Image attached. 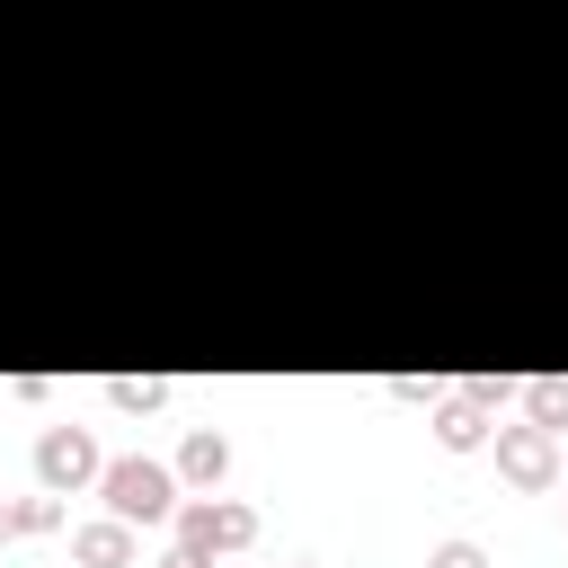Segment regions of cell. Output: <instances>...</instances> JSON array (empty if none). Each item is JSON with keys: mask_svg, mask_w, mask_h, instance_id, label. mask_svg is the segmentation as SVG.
I'll return each instance as SVG.
<instances>
[{"mask_svg": "<svg viewBox=\"0 0 568 568\" xmlns=\"http://www.w3.org/2000/svg\"><path fill=\"white\" fill-rule=\"evenodd\" d=\"M62 524V497H0V541H27V532H53Z\"/></svg>", "mask_w": 568, "mask_h": 568, "instance_id": "cell-8", "label": "cell"}, {"mask_svg": "<svg viewBox=\"0 0 568 568\" xmlns=\"http://www.w3.org/2000/svg\"><path fill=\"white\" fill-rule=\"evenodd\" d=\"M98 488H106V506H115L124 524H169V515H178V470H169V462L124 453V462L98 470Z\"/></svg>", "mask_w": 568, "mask_h": 568, "instance_id": "cell-1", "label": "cell"}, {"mask_svg": "<svg viewBox=\"0 0 568 568\" xmlns=\"http://www.w3.org/2000/svg\"><path fill=\"white\" fill-rule=\"evenodd\" d=\"M222 470H231V444H222L213 426H195V435L178 444V479H186V488H222Z\"/></svg>", "mask_w": 568, "mask_h": 568, "instance_id": "cell-7", "label": "cell"}, {"mask_svg": "<svg viewBox=\"0 0 568 568\" xmlns=\"http://www.w3.org/2000/svg\"><path fill=\"white\" fill-rule=\"evenodd\" d=\"M98 470H106V462H98V435H89V426H44V435H36V479H44L53 497H62V488H89Z\"/></svg>", "mask_w": 568, "mask_h": 568, "instance_id": "cell-4", "label": "cell"}, {"mask_svg": "<svg viewBox=\"0 0 568 568\" xmlns=\"http://www.w3.org/2000/svg\"><path fill=\"white\" fill-rule=\"evenodd\" d=\"M160 568H213V559H204V550H186V541H178V550H169V559H160Z\"/></svg>", "mask_w": 568, "mask_h": 568, "instance_id": "cell-12", "label": "cell"}, {"mask_svg": "<svg viewBox=\"0 0 568 568\" xmlns=\"http://www.w3.org/2000/svg\"><path fill=\"white\" fill-rule=\"evenodd\" d=\"M559 470H568V462H559Z\"/></svg>", "mask_w": 568, "mask_h": 568, "instance_id": "cell-13", "label": "cell"}, {"mask_svg": "<svg viewBox=\"0 0 568 568\" xmlns=\"http://www.w3.org/2000/svg\"><path fill=\"white\" fill-rule=\"evenodd\" d=\"M178 541L186 550H204V559H222V550H248L257 541V506H240V497H178Z\"/></svg>", "mask_w": 568, "mask_h": 568, "instance_id": "cell-2", "label": "cell"}, {"mask_svg": "<svg viewBox=\"0 0 568 568\" xmlns=\"http://www.w3.org/2000/svg\"><path fill=\"white\" fill-rule=\"evenodd\" d=\"M497 390H506L497 373H470L462 390H444V399H435V444H444V453H479L488 426H497Z\"/></svg>", "mask_w": 568, "mask_h": 568, "instance_id": "cell-3", "label": "cell"}, {"mask_svg": "<svg viewBox=\"0 0 568 568\" xmlns=\"http://www.w3.org/2000/svg\"><path fill=\"white\" fill-rule=\"evenodd\" d=\"M497 470H506L515 488H550V479H559V435L532 426V417H524V426H497Z\"/></svg>", "mask_w": 568, "mask_h": 568, "instance_id": "cell-5", "label": "cell"}, {"mask_svg": "<svg viewBox=\"0 0 568 568\" xmlns=\"http://www.w3.org/2000/svg\"><path fill=\"white\" fill-rule=\"evenodd\" d=\"M524 417L550 426V435H568V373H532L524 382Z\"/></svg>", "mask_w": 568, "mask_h": 568, "instance_id": "cell-9", "label": "cell"}, {"mask_svg": "<svg viewBox=\"0 0 568 568\" xmlns=\"http://www.w3.org/2000/svg\"><path fill=\"white\" fill-rule=\"evenodd\" d=\"M71 559H80V568H133V559H142V541H133V524H124V515H98V524H80V532H71Z\"/></svg>", "mask_w": 568, "mask_h": 568, "instance_id": "cell-6", "label": "cell"}, {"mask_svg": "<svg viewBox=\"0 0 568 568\" xmlns=\"http://www.w3.org/2000/svg\"><path fill=\"white\" fill-rule=\"evenodd\" d=\"M106 408L151 417V408H169V382H151V373H142V382H133V373H115V382H106Z\"/></svg>", "mask_w": 568, "mask_h": 568, "instance_id": "cell-10", "label": "cell"}, {"mask_svg": "<svg viewBox=\"0 0 568 568\" xmlns=\"http://www.w3.org/2000/svg\"><path fill=\"white\" fill-rule=\"evenodd\" d=\"M426 568H488V550L470 541V532H453V541H435V559Z\"/></svg>", "mask_w": 568, "mask_h": 568, "instance_id": "cell-11", "label": "cell"}]
</instances>
